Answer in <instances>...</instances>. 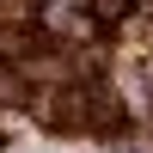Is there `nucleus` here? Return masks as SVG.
<instances>
[{"instance_id": "nucleus-1", "label": "nucleus", "mask_w": 153, "mask_h": 153, "mask_svg": "<svg viewBox=\"0 0 153 153\" xmlns=\"http://www.w3.org/2000/svg\"><path fill=\"white\" fill-rule=\"evenodd\" d=\"M86 129H98V135H123L129 129V110H123L117 86H86Z\"/></svg>"}, {"instance_id": "nucleus-2", "label": "nucleus", "mask_w": 153, "mask_h": 153, "mask_svg": "<svg viewBox=\"0 0 153 153\" xmlns=\"http://www.w3.org/2000/svg\"><path fill=\"white\" fill-rule=\"evenodd\" d=\"M25 98H31V86H25V74L0 61V104H25Z\"/></svg>"}, {"instance_id": "nucleus-3", "label": "nucleus", "mask_w": 153, "mask_h": 153, "mask_svg": "<svg viewBox=\"0 0 153 153\" xmlns=\"http://www.w3.org/2000/svg\"><path fill=\"white\" fill-rule=\"evenodd\" d=\"M135 6H141V0H92V19H98V25H123Z\"/></svg>"}, {"instance_id": "nucleus-4", "label": "nucleus", "mask_w": 153, "mask_h": 153, "mask_svg": "<svg viewBox=\"0 0 153 153\" xmlns=\"http://www.w3.org/2000/svg\"><path fill=\"white\" fill-rule=\"evenodd\" d=\"M37 0H0V31H6V19H31Z\"/></svg>"}, {"instance_id": "nucleus-5", "label": "nucleus", "mask_w": 153, "mask_h": 153, "mask_svg": "<svg viewBox=\"0 0 153 153\" xmlns=\"http://www.w3.org/2000/svg\"><path fill=\"white\" fill-rule=\"evenodd\" d=\"M80 68H86V74H98V68H104V49H98V43H92V49H80Z\"/></svg>"}]
</instances>
